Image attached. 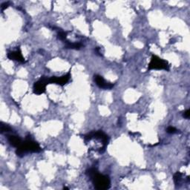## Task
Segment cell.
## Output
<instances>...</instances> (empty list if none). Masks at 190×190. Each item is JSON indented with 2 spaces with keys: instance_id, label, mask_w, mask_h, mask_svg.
<instances>
[{
  "instance_id": "obj_9",
  "label": "cell",
  "mask_w": 190,
  "mask_h": 190,
  "mask_svg": "<svg viewBox=\"0 0 190 190\" xmlns=\"http://www.w3.org/2000/svg\"><path fill=\"white\" fill-rule=\"evenodd\" d=\"M82 47H83V45L79 42H71L67 41L66 42V45H65V48H70V49H75V50H79Z\"/></svg>"
},
{
  "instance_id": "obj_12",
  "label": "cell",
  "mask_w": 190,
  "mask_h": 190,
  "mask_svg": "<svg viewBox=\"0 0 190 190\" xmlns=\"http://www.w3.org/2000/svg\"><path fill=\"white\" fill-rule=\"evenodd\" d=\"M67 34H68L67 32L60 31L58 33V34H57V36H58L59 40L65 41V40H66V37H67Z\"/></svg>"
},
{
  "instance_id": "obj_14",
  "label": "cell",
  "mask_w": 190,
  "mask_h": 190,
  "mask_svg": "<svg viewBox=\"0 0 190 190\" xmlns=\"http://www.w3.org/2000/svg\"><path fill=\"white\" fill-rule=\"evenodd\" d=\"M183 117L186 118V119H189V116H190V110L189 109L187 110V111H186L184 113H183Z\"/></svg>"
},
{
  "instance_id": "obj_1",
  "label": "cell",
  "mask_w": 190,
  "mask_h": 190,
  "mask_svg": "<svg viewBox=\"0 0 190 190\" xmlns=\"http://www.w3.org/2000/svg\"><path fill=\"white\" fill-rule=\"evenodd\" d=\"M42 151V149L38 143L34 141L30 136H27L25 140L22 142V144L19 147L16 148V154L19 157H23L24 155L28 152H40Z\"/></svg>"
},
{
  "instance_id": "obj_15",
  "label": "cell",
  "mask_w": 190,
  "mask_h": 190,
  "mask_svg": "<svg viewBox=\"0 0 190 190\" xmlns=\"http://www.w3.org/2000/svg\"><path fill=\"white\" fill-rule=\"evenodd\" d=\"M10 5V3H8V2H7V3H4L2 4L1 5V8H2V11H4V10L5 9V8H7L8 6H9Z\"/></svg>"
},
{
  "instance_id": "obj_7",
  "label": "cell",
  "mask_w": 190,
  "mask_h": 190,
  "mask_svg": "<svg viewBox=\"0 0 190 190\" xmlns=\"http://www.w3.org/2000/svg\"><path fill=\"white\" fill-rule=\"evenodd\" d=\"M7 57L9 60L18 61V62H19L21 63H24V62H25L24 58L22 54L21 50H20L19 48H18L16 51H14V52H9L8 54Z\"/></svg>"
},
{
  "instance_id": "obj_11",
  "label": "cell",
  "mask_w": 190,
  "mask_h": 190,
  "mask_svg": "<svg viewBox=\"0 0 190 190\" xmlns=\"http://www.w3.org/2000/svg\"><path fill=\"white\" fill-rule=\"evenodd\" d=\"M0 131H1V133H8V132H11L12 129L9 126L6 125V124H3V122H1V125H0Z\"/></svg>"
},
{
  "instance_id": "obj_13",
  "label": "cell",
  "mask_w": 190,
  "mask_h": 190,
  "mask_svg": "<svg viewBox=\"0 0 190 190\" xmlns=\"http://www.w3.org/2000/svg\"><path fill=\"white\" fill-rule=\"evenodd\" d=\"M166 132H168L169 134H175L177 132V129L175 127H173V126H169V127L167 128Z\"/></svg>"
},
{
  "instance_id": "obj_6",
  "label": "cell",
  "mask_w": 190,
  "mask_h": 190,
  "mask_svg": "<svg viewBox=\"0 0 190 190\" xmlns=\"http://www.w3.org/2000/svg\"><path fill=\"white\" fill-rule=\"evenodd\" d=\"M95 81L96 84L100 88V89H111L114 85L113 83L106 82L105 79H103V77L100 76V75H97V74L95 75Z\"/></svg>"
},
{
  "instance_id": "obj_2",
  "label": "cell",
  "mask_w": 190,
  "mask_h": 190,
  "mask_svg": "<svg viewBox=\"0 0 190 190\" xmlns=\"http://www.w3.org/2000/svg\"><path fill=\"white\" fill-rule=\"evenodd\" d=\"M93 184L95 186V189L99 190H105L109 189L111 185V181L109 176L100 174L99 171H97L94 176L91 177Z\"/></svg>"
},
{
  "instance_id": "obj_3",
  "label": "cell",
  "mask_w": 190,
  "mask_h": 190,
  "mask_svg": "<svg viewBox=\"0 0 190 190\" xmlns=\"http://www.w3.org/2000/svg\"><path fill=\"white\" fill-rule=\"evenodd\" d=\"M169 70V65L167 61L163 60L158 56L152 55L149 64L148 65V70Z\"/></svg>"
},
{
  "instance_id": "obj_5",
  "label": "cell",
  "mask_w": 190,
  "mask_h": 190,
  "mask_svg": "<svg viewBox=\"0 0 190 190\" xmlns=\"http://www.w3.org/2000/svg\"><path fill=\"white\" fill-rule=\"evenodd\" d=\"M71 79V72L69 71L68 73L63 75L62 77H52L49 78V84H57L60 85L61 86L66 84Z\"/></svg>"
},
{
  "instance_id": "obj_16",
  "label": "cell",
  "mask_w": 190,
  "mask_h": 190,
  "mask_svg": "<svg viewBox=\"0 0 190 190\" xmlns=\"http://www.w3.org/2000/svg\"><path fill=\"white\" fill-rule=\"evenodd\" d=\"M64 189H68V187H64Z\"/></svg>"
},
{
  "instance_id": "obj_4",
  "label": "cell",
  "mask_w": 190,
  "mask_h": 190,
  "mask_svg": "<svg viewBox=\"0 0 190 190\" xmlns=\"http://www.w3.org/2000/svg\"><path fill=\"white\" fill-rule=\"evenodd\" d=\"M49 84V78L46 77H41V78L34 83L33 91L35 95H40L46 92V85Z\"/></svg>"
},
{
  "instance_id": "obj_10",
  "label": "cell",
  "mask_w": 190,
  "mask_h": 190,
  "mask_svg": "<svg viewBox=\"0 0 190 190\" xmlns=\"http://www.w3.org/2000/svg\"><path fill=\"white\" fill-rule=\"evenodd\" d=\"M181 180H182V174L180 171H177L174 175V182L176 187L181 184Z\"/></svg>"
},
{
  "instance_id": "obj_8",
  "label": "cell",
  "mask_w": 190,
  "mask_h": 190,
  "mask_svg": "<svg viewBox=\"0 0 190 190\" xmlns=\"http://www.w3.org/2000/svg\"><path fill=\"white\" fill-rule=\"evenodd\" d=\"M8 140L12 146L16 147V148L19 147L20 145L22 144V139L20 138L19 136L13 135V134H11V135L8 136Z\"/></svg>"
}]
</instances>
